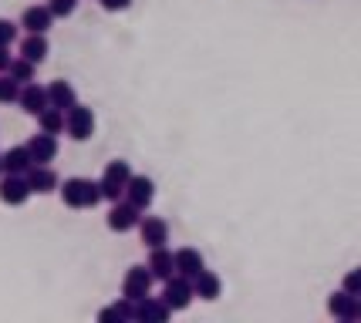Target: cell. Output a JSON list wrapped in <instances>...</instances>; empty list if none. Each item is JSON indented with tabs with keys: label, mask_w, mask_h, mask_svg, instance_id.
I'll return each mask as SVG.
<instances>
[{
	"label": "cell",
	"mask_w": 361,
	"mask_h": 323,
	"mask_svg": "<svg viewBox=\"0 0 361 323\" xmlns=\"http://www.w3.org/2000/svg\"><path fill=\"white\" fill-rule=\"evenodd\" d=\"M61 202L68 209H94L102 202V185L94 179H68L61 182Z\"/></svg>",
	"instance_id": "obj_1"
},
{
	"label": "cell",
	"mask_w": 361,
	"mask_h": 323,
	"mask_svg": "<svg viewBox=\"0 0 361 323\" xmlns=\"http://www.w3.org/2000/svg\"><path fill=\"white\" fill-rule=\"evenodd\" d=\"M128 179H132V169H128V162H122V158L109 162V165H105V172H102V179H98V185H102V199L118 202L122 196H126Z\"/></svg>",
	"instance_id": "obj_2"
},
{
	"label": "cell",
	"mask_w": 361,
	"mask_h": 323,
	"mask_svg": "<svg viewBox=\"0 0 361 323\" xmlns=\"http://www.w3.org/2000/svg\"><path fill=\"white\" fill-rule=\"evenodd\" d=\"M64 132L75 141H88L94 135V111L85 105H75L71 111H64Z\"/></svg>",
	"instance_id": "obj_3"
},
{
	"label": "cell",
	"mask_w": 361,
	"mask_h": 323,
	"mask_svg": "<svg viewBox=\"0 0 361 323\" xmlns=\"http://www.w3.org/2000/svg\"><path fill=\"white\" fill-rule=\"evenodd\" d=\"M152 283H156V277H152L149 266H132V270H126V277H122V296H128V300L139 303V300L149 296Z\"/></svg>",
	"instance_id": "obj_4"
},
{
	"label": "cell",
	"mask_w": 361,
	"mask_h": 323,
	"mask_svg": "<svg viewBox=\"0 0 361 323\" xmlns=\"http://www.w3.org/2000/svg\"><path fill=\"white\" fill-rule=\"evenodd\" d=\"M192 296H196V286H192V279L189 277H169L166 279V290H162V300L173 307V313L176 310H186L189 303H192Z\"/></svg>",
	"instance_id": "obj_5"
},
{
	"label": "cell",
	"mask_w": 361,
	"mask_h": 323,
	"mask_svg": "<svg viewBox=\"0 0 361 323\" xmlns=\"http://www.w3.org/2000/svg\"><path fill=\"white\" fill-rule=\"evenodd\" d=\"M105 222H109L111 232H132L142 222V209H139V205H132L128 199L126 202H115V205L109 209V219H105Z\"/></svg>",
	"instance_id": "obj_6"
},
{
	"label": "cell",
	"mask_w": 361,
	"mask_h": 323,
	"mask_svg": "<svg viewBox=\"0 0 361 323\" xmlns=\"http://www.w3.org/2000/svg\"><path fill=\"white\" fill-rule=\"evenodd\" d=\"M31 185H27V175H4L0 179V202L4 205H24V202L31 199Z\"/></svg>",
	"instance_id": "obj_7"
},
{
	"label": "cell",
	"mask_w": 361,
	"mask_h": 323,
	"mask_svg": "<svg viewBox=\"0 0 361 323\" xmlns=\"http://www.w3.org/2000/svg\"><path fill=\"white\" fill-rule=\"evenodd\" d=\"M139 239H142V246H149V249L166 246V243H169V222L159 219V215H142Z\"/></svg>",
	"instance_id": "obj_8"
},
{
	"label": "cell",
	"mask_w": 361,
	"mask_h": 323,
	"mask_svg": "<svg viewBox=\"0 0 361 323\" xmlns=\"http://www.w3.org/2000/svg\"><path fill=\"white\" fill-rule=\"evenodd\" d=\"M126 199L132 205H139V209H149L152 199H156V182L149 179V175H132L126 185Z\"/></svg>",
	"instance_id": "obj_9"
},
{
	"label": "cell",
	"mask_w": 361,
	"mask_h": 323,
	"mask_svg": "<svg viewBox=\"0 0 361 323\" xmlns=\"http://www.w3.org/2000/svg\"><path fill=\"white\" fill-rule=\"evenodd\" d=\"M328 313L334 317V320H341V323L358 320V296H351L348 290L331 293L328 296Z\"/></svg>",
	"instance_id": "obj_10"
},
{
	"label": "cell",
	"mask_w": 361,
	"mask_h": 323,
	"mask_svg": "<svg viewBox=\"0 0 361 323\" xmlns=\"http://www.w3.org/2000/svg\"><path fill=\"white\" fill-rule=\"evenodd\" d=\"M173 317V307L166 303V300H152V296H145L135 303V320L139 323H166Z\"/></svg>",
	"instance_id": "obj_11"
},
{
	"label": "cell",
	"mask_w": 361,
	"mask_h": 323,
	"mask_svg": "<svg viewBox=\"0 0 361 323\" xmlns=\"http://www.w3.org/2000/svg\"><path fill=\"white\" fill-rule=\"evenodd\" d=\"M203 270H206V260H203V253H200V249H192V246L176 249V273H179V277L196 279Z\"/></svg>",
	"instance_id": "obj_12"
},
{
	"label": "cell",
	"mask_w": 361,
	"mask_h": 323,
	"mask_svg": "<svg viewBox=\"0 0 361 323\" xmlns=\"http://www.w3.org/2000/svg\"><path fill=\"white\" fill-rule=\"evenodd\" d=\"M17 105L24 108L27 115H41L51 101H47V88H41V84H34V81H27V84H20V98H17Z\"/></svg>",
	"instance_id": "obj_13"
},
{
	"label": "cell",
	"mask_w": 361,
	"mask_h": 323,
	"mask_svg": "<svg viewBox=\"0 0 361 323\" xmlns=\"http://www.w3.org/2000/svg\"><path fill=\"white\" fill-rule=\"evenodd\" d=\"M27 148H31L34 165H47V162H54V158H58V135L37 132V135L27 141Z\"/></svg>",
	"instance_id": "obj_14"
},
{
	"label": "cell",
	"mask_w": 361,
	"mask_h": 323,
	"mask_svg": "<svg viewBox=\"0 0 361 323\" xmlns=\"http://www.w3.org/2000/svg\"><path fill=\"white\" fill-rule=\"evenodd\" d=\"M145 266L152 270V277L166 283L169 277H176V253H169L166 246L149 249V262H145Z\"/></svg>",
	"instance_id": "obj_15"
},
{
	"label": "cell",
	"mask_w": 361,
	"mask_h": 323,
	"mask_svg": "<svg viewBox=\"0 0 361 323\" xmlns=\"http://www.w3.org/2000/svg\"><path fill=\"white\" fill-rule=\"evenodd\" d=\"M27 185H31V192H37V196H47V192L61 189V179H58V172L51 169V165H34L27 172Z\"/></svg>",
	"instance_id": "obj_16"
},
{
	"label": "cell",
	"mask_w": 361,
	"mask_h": 323,
	"mask_svg": "<svg viewBox=\"0 0 361 323\" xmlns=\"http://www.w3.org/2000/svg\"><path fill=\"white\" fill-rule=\"evenodd\" d=\"M51 24H54V14L47 11V4L44 7H27V11L20 14V27L27 34H47Z\"/></svg>",
	"instance_id": "obj_17"
},
{
	"label": "cell",
	"mask_w": 361,
	"mask_h": 323,
	"mask_svg": "<svg viewBox=\"0 0 361 323\" xmlns=\"http://www.w3.org/2000/svg\"><path fill=\"white\" fill-rule=\"evenodd\" d=\"M34 169V158H31V148L27 145H14L4 152V172L11 175H27Z\"/></svg>",
	"instance_id": "obj_18"
},
{
	"label": "cell",
	"mask_w": 361,
	"mask_h": 323,
	"mask_svg": "<svg viewBox=\"0 0 361 323\" xmlns=\"http://www.w3.org/2000/svg\"><path fill=\"white\" fill-rule=\"evenodd\" d=\"M47 101L54 108H61V111H71V108L78 105V94H75V88L68 81H51L47 84Z\"/></svg>",
	"instance_id": "obj_19"
},
{
	"label": "cell",
	"mask_w": 361,
	"mask_h": 323,
	"mask_svg": "<svg viewBox=\"0 0 361 323\" xmlns=\"http://www.w3.org/2000/svg\"><path fill=\"white\" fill-rule=\"evenodd\" d=\"M47 51H51V44H47V34H27V37L20 41V58H27V61H34V64L44 61Z\"/></svg>",
	"instance_id": "obj_20"
},
{
	"label": "cell",
	"mask_w": 361,
	"mask_h": 323,
	"mask_svg": "<svg viewBox=\"0 0 361 323\" xmlns=\"http://www.w3.org/2000/svg\"><path fill=\"white\" fill-rule=\"evenodd\" d=\"M98 320H102V323H115V320L128 323V320H135V300H128V296H122L118 303H111V307L98 310Z\"/></svg>",
	"instance_id": "obj_21"
},
{
	"label": "cell",
	"mask_w": 361,
	"mask_h": 323,
	"mask_svg": "<svg viewBox=\"0 0 361 323\" xmlns=\"http://www.w3.org/2000/svg\"><path fill=\"white\" fill-rule=\"evenodd\" d=\"M192 286H196V296H200V300H209V303H213V300H220V293H223L220 277H216V273H209V270H203L200 277L192 279Z\"/></svg>",
	"instance_id": "obj_22"
},
{
	"label": "cell",
	"mask_w": 361,
	"mask_h": 323,
	"mask_svg": "<svg viewBox=\"0 0 361 323\" xmlns=\"http://www.w3.org/2000/svg\"><path fill=\"white\" fill-rule=\"evenodd\" d=\"M37 125H41V132H47V135H61L64 132V111L54 105H47L41 115H37Z\"/></svg>",
	"instance_id": "obj_23"
},
{
	"label": "cell",
	"mask_w": 361,
	"mask_h": 323,
	"mask_svg": "<svg viewBox=\"0 0 361 323\" xmlns=\"http://www.w3.org/2000/svg\"><path fill=\"white\" fill-rule=\"evenodd\" d=\"M34 71H37V64L34 61H27V58H14V64H11L7 75L14 77L17 84H27V81H34Z\"/></svg>",
	"instance_id": "obj_24"
},
{
	"label": "cell",
	"mask_w": 361,
	"mask_h": 323,
	"mask_svg": "<svg viewBox=\"0 0 361 323\" xmlns=\"http://www.w3.org/2000/svg\"><path fill=\"white\" fill-rule=\"evenodd\" d=\"M20 98V84L11 75H0V105H14Z\"/></svg>",
	"instance_id": "obj_25"
},
{
	"label": "cell",
	"mask_w": 361,
	"mask_h": 323,
	"mask_svg": "<svg viewBox=\"0 0 361 323\" xmlns=\"http://www.w3.org/2000/svg\"><path fill=\"white\" fill-rule=\"evenodd\" d=\"M78 7V0H47V11L54 17H71Z\"/></svg>",
	"instance_id": "obj_26"
},
{
	"label": "cell",
	"mask_w": 361,
	"mask_h": 323,
	"mask_svg": "<svg viewBox=\"0 0 361 323\" xmlns=\"http://www.w3.org/2000/svg\"><path fill=\"white\" fill-rule=\"evenodd\" d=\"M341 290H348L351 296H361V266H355L351 273H345V283H341Z\"/></svg>",
	"instance_id": "obj_27"
},
{
	"label": "cell",
	"mask_w": 361,
	"mask_h": 323,
	"mask_svg": "<svg viewBox=\"0 0 361 323\" xmlns=\"http://www.w3.org/2000/svg\"><path fill=\"white\" fill-rule=\"evenodd\" d=\"M17 41V24L14 20H7V17H0V44H14Z\"/></svg>",
	"instance_id": "obj_28"
},
{
	"label": "cell",
	"mask_w": 361,
	"mask_h": 323,
	"mask_svg": "<svg viewBox=\"0 0 361 323\" xmlns=\"http://www.w3.org/2000/svg\"><path fill=\"white\" fill-rule=\"evenodd\" d=\"M98 4H102L109 14H122V11H128V7H132V0H98Z\"/></svg>",
	"instance_id": "obj_29"
},
{
	"label": "cell",
	"mask_w": 361,
	"mask_h": 323,
	"mask_svg": "<svg viewBox=\"0 0 361 323\" xmlns=\"http://www.w3.org/2000/svg\"><path fill=\"white\" fill-rule=\"evenodd\" d=\"M11 64H14V58H11V47L0 44V75H7V71H11Z\"/></svg>",
	"instance_id": "obj_30"
},
{
	"label": "cell",
	"mask_w": 361,
	"mask_h": 323,
	"mask_svg": "<svg viewBox=\"0 0 361 323\" xmlns=\"http://www.w3.org/2000/svg\"><path fill=\"white\" fill-rule=\"evenodd\" d=\"M358 320H361V296H358Z\"/></svg>",
	"instance_id": "obj_31"
},
{
	"label": "cell",
	"mask_w": 361,
	"mask_h": 323,
	"mask_svg": "<svg viewBox=\"0 0 361 323\" xmlns=\"http://www.w3.org/2000/svg\"><path fill=\"white\" fill-rule=\"evenodd\" d=\"M0 172H4V155H0Z\"/></svg>",
	"instance_id": "obj_32"
}]
</instances>
